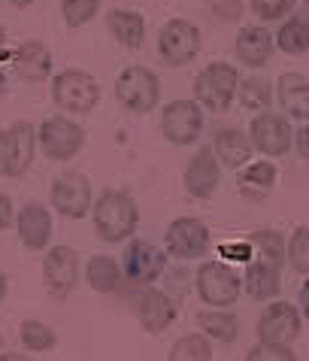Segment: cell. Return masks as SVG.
Returning <instances> with one entry per match:
<instances>
[{
	"mask_svg": "<svg viewBox=\"0 0 309 361\" xmlns=\"http://www.w3.org/2000/svg\"><path fill=\"white\" fill-rule=\"evenodd\" d=\"M92 222H94V234L103 243H127V240H134L139 228V207L134 195L122 192V188L101 192L92 207Z\"/></svg>",
	"mask_w": 309,
	"mask_h": 361,
	"instance_id": "obj_1",
	"label": "cell"
},
{
	"mask_svg": "<svg viewBox=\"0 0 309 361\" xmlns=\"http://www.w3.org/2000/svg\"><path fill=\"white\" fill-rule=\"evenodd\" d=\"M52 100L64 116H88L101 104V82L79 67H67L52 76Z\"/></svg>",
	"mask_w": 309,
	"mask_h": 361,
	"instance_id": "obj_2",
	"label": "cell"
},
{
	"mask_svg": "<svg viewBox=\"0 0 309 361\" xmlns=\"http://www.w3.org/2000/svg\"><path fill=\"white\" fill-rule=\"evenodd\" d=\"M197 298L209 310H231L243 295V276L225 262H203L194 274Z\"/></svg>",
	"mask_w": 309,
	"mask_h": 361,
	"instance_id": "obj_3",
	"label": "cell"
},
{
	"mask_svg": "<svg viewBox=\"0 0 309 361\" xmlns=\"http://www.w3.org/2000/svg\"><path fill=\"white\" fill-rule=\"evenodd\" d=\"M115 100L122 104L127 113L146 116L161 104V79L152 67L131 64L115 76Z\"/></svg>",
	"mask_w": 309,
	"mask_h": 361,
	"instance_id": "obj_4",
	"label": "cell"
},
{
	"mask_svg": "<svg viewBox=\"0 0 309 361\" xmlns=\"http://www.w3.org/2000/svg\"><path fill=\"white\" fill-rule=\"evenodd\" d=\"M237 88H240V70L227 61L206 64L201 73L194 76V100L201 109H213V113H225L234 104Z\"/></svg>",
	"mask_w": 309,
	"mask_h": 361,
	"instance_id": "obj_5",
	"label": "cell"
},
{
	"mask_svg": "<svg viewBox=\"0 0 309 361\" xmlns=\"http://www.w3.org/2000/svg\"><path fill=\"white\" fill-rule=\"evenodd\" d=\"M85 128L73 122L70 116H49L37 125V149L52 161H70L82 152Z\"/></svg>",
	"mask_w": 309,
	"mask_h": 361,
	"instance_id": "obj_6",
	"label": "cell"
},
{
	"mask_svg": "<svg viewBox=\"0 0 309 361\" xmlns=\"http://www.w3.org/2000/svg\"><path fill=\"white\" fill-rule=\"evenodd\" d=\"M301 334H303V316H301V310L294 304H288V300H270L255 322L258 343L294 346Z\"/></svg>",
	"mask_w": 309,
	"mask_h": 361,
	"instance_id": "obj_7",
	"label": "cell"
},
{
	"mask_svg": "<svg viewBox=\"0 0 309 361\" xmlns=\"http://www.w3.org/2000/svg\"><path fill=\"white\" fill-rule=\"evenodd\" d=\"M167 249L155 246L152 240H127V249L122 255V274L134 288H146L158 283L167 274Z\"/></svg>",
	"mask_w": 309,
	"mask_h": 361,
	"instance_id": "obj_8",
	"label": "cell"
},
{
	"mask_svg": "<svg viewBox=\"0 0 309 361\" xmlns=\"http://www.w3.org/2000/svg\"><path fill=\"white\" fill-rule=\"evenodd\" d=\"M203 34L201 27L188 18H170L164 22L161 34H158V55L167 67H185L201 55Z\"/></svg>",
	"mask_w": 309,
	"mask_h": 361,
	"instance_id": "obj_9",
	"label": "cell"
},
{
	"mask_svg": "<svg viewBox=\"0 0 309 361\" xmlns=\"http://www.w3.org/2000/svg\"><path fill=\"white\" fill-rule=\"evenodd\" d=\"M82 279L79 252L70 246H49L43 255V288L55 300H67Z\"/></svg>",
	"mask_w": 309,
	"mask_h": 361,
	"instance_id": "obj_10",
	"label": "cell"
},
{
	"mask_svg": "<svg viewBox=\"0 0 309 361\" xmlns=\"http://www.w3.org/2000/svg\"><path fill=\"white\" fill-rule=\"evenodd\" d=\"M161 134L173 146H194L203 134V109L194 97L170 100L161 109Z\"/></svg>",
	"mask_w": 309,
	"mask_h": 361,
	"instance_id": "obj_11",
	"label": "cell"
},
{
	"mask_svg": "<svg viewBox=\"0 0 309 361\" xmlns=\"http://www.w3.org/2000/svg\"><path fill=\"white\" fill-rule=\"evenodd\" d=\"M164 246L167 255L179 258V262H197V258H206L213 237H209L206 222L194 216H179L164 231Z\"/></svg>",
	"mask_w": 309,
	"mask_h": 361,
	"instance_id": "obj_12",
	"label": "cell"
},
{
	"mask_svg": "<svg viewBox=\"0 0 309 361\" xmlns=\"http://www.w3.org/2000/svg\"><path fill=\"white\" fill-rule=\"evenodd\" d=\"M131 310H134L139 328L152 337L164 334V331L176 322V313H179L176 300L167 292H161V288H155V286L137 288V292L131 295Z\"/></svg>",
	"mask_w": 309,
	"mask_h": 361,
	"instance_id": "obj_13",
	"label": "cell"
},
{
	"mask_svg": "<svg viewBox=\"0 0 309 361\" xmlns=\"http://www.w3.org/2000/svg\"><path fill=\"white\" fill-rule=\"evenodd\" d=\"M248 140H252L255 152H261L273 161V158L291 152L294 131H291V122H288L282 113L264 109V113H258L252 118V125H248Z\"/></svg>",
	"mask_w": 309,
	"mask_h": 361,
	"instance_id": "obj_14",
	"label": "cell"
},
{
	"mask_svg": "<svg viewBox=\"0 0 309 361\" xmlns=\"http://www.w3.org/2000/svg\"><path fill=\"white\" fill-rule=\"evenodd\" d=\"M49 200H52V209L64 219H85L92 216L94 207V192L88 176L82 173H61L49 188Z\"/></svg>",
	"mask_w": 309,
	"mask_h": 361,
	"instance_id": "obj_15",
	"label": "cell"
},
{
	"mask_svg": "<svg viewBox=\"0 0 309 361\" xmlns=\"http://www.w3.org/2000/svg\"><path fill=\"white\" fill-rule=\"evenodd\" d=\"M182 185H185V192L197 200H209L218 192V185H222V164H218L213 146H201L188 158Z\"/></svg>",
	"mask_w": 309,
	"mask_h": 361,
	"instance_id": "obj_16",
	"label": "cell"
},
{
	"mask_svg": "<svg viewBox=\"0 0 309 361\" xmlns=\"http://www.w3.org/2000/svg\"><path fill=\"white\" fill-rule=\"evenodd\" d=\"M52 231H55L52 213L39 200H31L15 213V234L22 240V246L31 249V252H46L49 243H52Z\"/></svg>",
	"mask_w": 309,
	"mask_h": 361,
	"instance_id": "obj_17",
	"label": "cell"
},
{
	"mask_svg": "<svg viewBox=\"0 0 309 361\" xmlns=\"http://www.w3.org/2000/svg\"><path fill=\"white\" fill-rule=\"evenodd\" d=\"M276 179H279V167L270 158H252L246 167L237 170V192L248 204H264L273 195Z\"/></svg>",
	"mask_w": 309,
	"mask_h": 361,
	"instance_id": "obj_18",
	"label": "cell"
},
{
	"mask_svg": "<svg viewBox=\"0 0 309 361\" xmlns=\"http://www.w3.org/2000/svg\"><path fill=\"white\" fill-rule=\"evenodd\" d=\"M9 64H13L15 76L25 82H46L52 73V49L39 39H25V43L13 46L9 52Z\"/></svg>",
	"mask_w": 309,
	"mask_h": 361,
	"instance_id": "obj_19",
	"label": "cell"
},
{
	"mask_svg": "<svg viewBox=\"0 0 309 361\" xmlns=\"http://www.w3.org/2000/svg\"><path fill=\"white\" fill-rule=\"evenodd\" d=\"M237 58L252 67V70H261L273 61V52H276V37L267 31V25H243V31L237 34Z\"/></svg>",
	"mask_w": 309,
	"mask_h": 361,
	"instance_id": "obj_20",
	"label": "cell"
},
{
	"mask_svg": "<svg viewBox=\"0 0 309 361\" xmlns=\"http://www.w3.org/2000/svg\"><path fill=\"white\" fill-rule=\"evenodd\" d=\"M6 140H9V179H18L31 170L34 158H37V125L31 122H13L6 128Z\"/></svg>",
	"mask_w": 309,
	"mask_h": 361,
	"instance_id": "obj_21",
	"label": "cell"
},
{
	"mask_svg": "<svg viewBox=\"0 0 309 361\" xmlns=\"http://www.w3.org/2000/svg\"><path fill=\"white\" fill-rule=\"evenodd\" d=\"M103 25H106L109 37H113L122 49H131V52L143 49V43H146V16L143 13L115 6L103 16Z\"/></svg>",
	"mask_w": 309,
	"mask_h": 361,
	"instance_id": "obj_22",
	"label": "cell"
},
{
	"mask_svg": "<svg viewBox=\"0 0 309 361\" xmlns=\"http://www.w3.org/2000/svg\"><path fill=\"white\" fill-rule=\"evenodd\" d=\"M194 325L197 331L213 340V343H222V346H231L240 340V319H237L234 310H197L194 313Z\"/></svg>",
	"mask_w": 309,
	"mask_h": 361,
	"instance_id": "obj_23",
	"label": "cell"
},
{
	"mask_svg": "<svg viewBox=\"0 0 309 361\" xmlns=\"http://www.w3.org/2000/svg\"><path fill=\"white\" fill-rule=\"evenodd\" d=\"M213 152L218 158V164L240 170L252 161L255 149H252V140H248L246 131H240V128H222V131L213 137Z\"/></svg>",
	"mask_w": 309,
	"mask_h": 361,
	"instance_id": "obj_24",
	"label": "cell"
},
{
	"mask_svg": "<svg viewBox=\"0 0 309 361\" xmlns=\"http://www.w3.org/2000/svg\"><path fill=\"white\" fill-rule=\"evenodd\" d=\"M279 106L285 109V118L309 122V79L303 73H282L276 82Z\"/></svg>",
	"mask_w": 309,
	"mask_h": 361,
	"instance_id": "obj_25",
	"label": "cell"
},
{
	"mask_svg": "<svg viewBox=\"0 0 309 361\" xmlns=\"http://www.w3.org/2000/svg\"><path fill=\"white\" fill-rule=\"evenodd\" d=\"M282 270H276L264 262H252L243 267V292L246 298L258 300V304H267V300H276L279 292H282V279H279Z\"/></svg>",
	"mask_w": 309,
	"mask_h": 361,
	"instance_id": "obj_26",
	"label": "cell"
},
{
	"mask_svg": "<svg viewBox=\"0 0 309 361\" xmlns=\"http://www.w3.org/2000/svg\"><path fill=\"white\" fill-rule=\"evenodd\" d=\"M82 276H85V283L92 286L97 295H115L118 288H122V283H125L122 264H118L113 255H94V258H88Z\"/></svg>",
	"mask_w": 309,
	"mask_h": 361,
	"instance_id": "obj_27",
	"label": "cell"
},
{
	"mask_svg": "<svg viewBox=\"0 0 309 361\" xmlns=\"http://www.w3.org/2000/svg\"><path fill=\"white\" fill-rule=\"evenodd\" d=\"M276 49L285 55H303L309 52V6L297 9L282 22V27L273 34Z\"/></svg>",
	"mask_w": 309,
	"mask_h": 361,
	"instance_id": "obj_28",
	"label": "cell"
},
{
	"mask_svg": "<svg viewBox=\"0 0 309 361\" xmlns=\"http://www.w3.org/2000/svg\"><path fill=\"white\" fill-rule=\"evenodd\" d=\"M246 237H248V243L255 246V262H264V264H270L276 270H282L288 264V258H285L288 237L282 234V231L258 228V231H252V234H246Z\"/></svg>",
	"mask_w": 309,
	"mask_h": 361,
	"instance_id": "obj_29",
	"label": "cell"
},
{
	"mask_svg": "<svg viewBox=\"0 0 309 361\" xmlns=\"http://www.w3.org/2000/svg\"><path fill=\"white\" fill-rule=\"evenodd\" d=\"M18 340H22L25 353H52L58 346L55 328L46 325L43 319H22V325H18Z\"/></svg>",
	"mask_w": 309,
	"mask_h": 361,
	"instance_id": "obj_30",
	"label": "cell"
},
{
	"mask_svg": "<svg viewBox=\"0 0 309 361\" xmlns=\"http://www.w3.org/2000/svg\"><path fill=\"white\" fill-rule=\"evenodd\" d=\"M167 361H213V340H206L201 331H188L173 340Z\"/></svg>",
	"mask_w": 309,
	"mask_h": 361,
	"instance_id": "obj_31",
	"label": "cell"
},
{
	"mask_svg": "<svg viewBox=\"0 0 309 361\" xmlns=\"http://www.w3.org/2000/svg\"><path fill=\"white\" fill-rule=\"evenodd\" d=\"M237 97H240L243 109L258 116V113H264V109H270L273 85H270V79H264V76H246L240 88H237Z\"/></svg>",
	"mask_w": 309,
	"mask_h": 361,
	"instance_id": "obj_32",
	"label": "cell"
},
{
	"mask_svg": "<svg viewBox=\"0 0 309 361\" xmlns=\"http://www.w3.org/2000/svg\"><path fill=\"white\" fill-rule=\"evenodd\" d=\"M101 13V0H61V18L67 27H85Z\"/></svg>",
	"mask_w": 309,
	"mask_h": 361,
	"instance_id": "obj_33",
	"label": "cell"
},
{
	"mask_svg": "<svg viewBox=\"0 0 309 361\" xmlns=\"http://www.w3.org/2000/svg\"><path fill=\"white\" fill-rule=\"evenodd\" d=\"M218 262H225V264H252L255 262V246L248 243V237H227L218 243Z\"/></svg>",
	"mask_w": 309,
	"mask_h": 361,
	"instance_id": "obj_34",
	"label": "cell"
},
{
	"mask_svg": "<svg viewBox=\"0 0 309 361\" xmlns=\"http://www.w3.org/2000/svg\"><path fill=\"white\" fill-rule=\"evenodd\" d=\"M285 258H288V264H291L297 274H309V225H301V228L291 231Z\"/></svg>",
	"mask_w": 309,
	"mask_h": 361,
	"instance_id": "obj_35",
	"label": "cell"
},
{
	"mask_svg": "<svg viewBox=\"0 0 309 361\" xmlns=\"http://www.w3.org/2000/svg\"><path fill=\"white\" fill-rule=\"evenodd\" d=\"M297 6V0H248V9L258 16L261 25L270 22H285L291 16V9Z\"/></svg>",
	"mask_w": 309,
	"mask_h": 361,
	"instance_id": "obj_36",
	"label": "cell"
},
{
	"mask_svg": "<svg viewBox=\"0 0 309 361\" xmlns=\"http://www.w3.org/2000/svg\"><path fill=\"white\" fill-rule=\"evenodd\" d=\"M243 361H297V353L291 346H270V343H255L246 353Z\"/></svg>",
	"mask_w": 309,
	"mask_h": 361,
	"instance_id": "obj_37",
	"label": "cell"
},
{
	"mask_svg": "<svg viewBox=\"0 0 309 361\" xmlns=\"http://www.w3.org/2000/svg\"><path fill=\"white\" fill-rule=\"evenodd\" d=\"M209 13H213L215 22L237 25L246 13V4L243 0H209Z\"/></svg>",
	"mask_w": 309,
	"mask_h": 361,
	"instance_id": "obj_38",
	"label": "cell"
},
{
	"mask_svg": "<svg viewBox=\"0 0 309 361\" xmlns=\"http://www.w3.org/2000/svg\"><path fill=\"white\" fill-rule=\"evenodd\" d=\"M15 225V207H13V197L9 195H0V231L13 228Z\"/></svg>",
	"mask_w": 309,
	"mask_h": 361,
	"instance_id": "obj_39",
	"label": "cell"
},
{
	"mask_svg": "<svg viewBox=\"0 0 309 361\" xmlns=\"http://www.w3.org/2000/svg\"><path fill=\"white\" fill-rule=\"evenodd\" d=\"M294 149L303 161H309V122H303V128L294 131Z\"/></svg>",
	"mask_w": 309,
	"mask_h": 361,
	"instance_id": "obj_40",
	"label": "cell"
},
{
	"mask_svg": "<svg viewBox=\"0 0 309 361\" xmlns=\"http://www.w3.org/2000/svg\"><path fill=\"white\" fill-rule=\"evenodd\" d=\"M297 310H301L303 319H309V274H306V279H303L301 292H297Z\"/></svg>",
	"mask_w": 309,
	"mask_h": 361,
	"instance_id": "obj_41",
	"label": "cell"
},
{
	"mask_svg": "<svg viewBox=\"0 0 309 361\" xmlns=\"http://www.w3.org/2000/svg\"><path fill=\"white\" fill-rule=\"evenodd\" d=\"M9 170V140H6V131H0V176H6Z\"/></svg>",
	"mask_w": 309,
	"mask_h": 361,
	"instance_id": "obj_42",
	"label": "cell"
},
{
	"mask_svg": "<svg viewBox=\"0 0 309 361\" xmlns=\"http://www.w3.org/2000/svg\"><path fill=\"white\" fill-rule=\"evenodd\" d=\"M0 361H34V358L25 353H0Z\"/></svg>",
	"mask_w": 309,
	"mask_h": 361,
	"instance_id": "obj_43",
	"label": "cell"
},
{
	"mask_svg": "<svg viewBox=\"0 0 309 361\" xmlns=\"http://www.w3.org/2000/svg\"><path fill=\"white\" fill-rule=\"evenodd\" d=\"M6 292H9V279H6L4 270H0V304L6 300Z\"/></svg>",
	"mask_w": 309,
	"mask_h": 361,
	"instance_id": "obj_44",
	"label": "cell"
},
{
	"mask_svg": "<svg viewBox=\"0 0 309 361\" xmlns=\"http://www.w3.org/2000/svg\"><path fill=\"white\" fill-rule=\"evenodd\" d=\"M6 94V73H4V67H0V97Z\"/></svg>",
	"mask_w": 309,
	"mask_h": 361,
	"instance_id": "obj_45",
	"label": "cell"
},
{
	"mask_svg": "<svg viewBox=\"0 0 309 361\" xmlns=\"http://www.w3.org/2000/svg\"><path fill=\"white\" fill-rule=\"evenodd\" d=\"M9 4H13L15 9H25V6H31V4H34V0H9Z\"/></svg>",
	"mask_w": 309,
	"mask_h": 361,
	"instance_id": "obj_46",
	"label": "cell"
},
{
	"mask_svg": "<svg viewBox=\"0 0 309 361\" xmlns=\"http://www.w3.org/2000/svg\"><path fill=\"white\" fill-rule=\"evenodd\" d=\"M6 49V31H4V25H0V52Z\"/></svg>",
	"mask_w": 309,
	"mask_h": 361,
	"instance_id": "obj_47",
	"label": "cell"
},
{
	"mask_svg": "<svg viewBox=\"0 0 309 361\" xmlns=\"http://www.w3.org/2000/svg\"><path fill=\"white\" fill-rule=\"evenodd\" d=\"M0 353H4V334H0Z\"/></svg>",
	"mask_w": 309,
	"mask_h": 361,
	"instance_id": "obj_48",
	"label": "cell"
},
{
	"mask_svg": "<svg viewBox=\"0 0 309 361\" xmlns=\"http://www.w3.org/2000/svg\"><path fill=\"white\" fill-rule=\"evenodd\" d=\"M303 4H306V6H309V0H303Z\"/></svg>",
	"mask_w": 309,
	"mask_h": 361,
	"instance_id": "obj_49",
	"label": "cell"
}]
</instances>
